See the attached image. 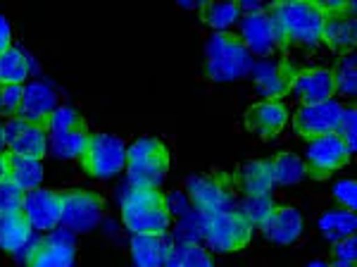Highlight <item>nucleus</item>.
<instances>
[{
  "label": "nucleus",
  "mask_w": 357,
  "mask_h": 267,
  "mask_svg": "<svg viewBox=\"0 0 357 267\" xmlns=\"http://www.w3.org/2000/svg\"><path fill=\"white\" fill-rule=\"evenodd\" d=\"M321 236L331 243H338L348 236L355 234L357 229V215L353 210H345V208H336V210H326L317 222Z\"/></svg>",
  "instance_id": "obj_26"
},
{
  "label": "nucleus",
  "mask_w": 357,
  "mask_h": 267,
  "mask_svg": "<svg viewBox=\"0 0 357 267\" xmlns=\"http://www.w3.org/2000/svg\"><path fill=\"white\" fill-rule=\"evenodd\" d=\"M252 231H255V227L241 212L238 205L203 219V239L207 241L210 251L215 253L243 251L252 239Z\"/></svg>",
  "instance_id": "obj_5"
},
{
  "label": "nucleus",
  "mask_w": 357,
  "mask_h": 267,
  "mask_svg": "<svg viewBox=\"0 0 357 267\" xmlns=\"http://www.w3.org/2000/svg\"><path fill=\"white\" fill-rule=\"evenodd\" d=\"M260 229L264 239L279 243V246H291L303 236V212L293 205H276Z\"/></svg>",
  "instance_id": "obj_20"
},
{
  "label": "nucleus",
  "mask_w": 357,
  "mask_h": 267,
  "mask_svg": "<svg viewBox=\"0 0 357 267\" xmlns=\"http://www.w3.org/2000/svg\"><path fill=\"white\" fill-rule=\"evenodd\" d=\"M236 184L245 196H262L272 194L274 189V177H272V165L269 160H250L236 172Z\"/></svg>",
  "instance_id": "obj_24"
},
{
  "label": "nucleus",
  "mask_w": 357,
  "mask_h": 267,
  "mask_svg": "<svg viewBox=\"0 0 357 267\" xmlns=\"http://www.w3.org/2000/svg\"><path fill=\"white\" fill-rule=\"evenodd\" d=\"M272 177H274V187H293V184L303 182L307 174H305V160L301 155L284 150V153H276L272 160Z\"/></svg>",
  "instance_id": "obj_28"
},
{
  "label": "nucleus",
  "mask_w": 357,
  "mask_h": 267,
  "mask_svg": "<svg viewBox=\"0 0 357 267\" xmlns=\"http://www.w3.org/2000/svg\"><path fill=\"white\" fill-rule=\"evenodd\" d=\"M357 41L355 3L350 0L343 10L324 13V29H321V43L338 55L353 53Z\"/></svg>",
  "instance_id": "obj_16"
},
{
  "label": "nucleus",
  "mask_w": 357,
  "mask_h": 267,
  "mask_svg": "<svg viewBox=\"0 0 357 267\" xmlns=\"http://www.w3.org/2000/svg\"><path fill=\"white\" fill-rule=\"evenodd\" d=\"M336 134L348 143L350 153H355V136H357V110L355 106H343L341 108V117H338V127H336Z\"/></svg>",
  "instance_id": "obj_34"
},
{
  "label": "nucleus",
  "mask_w": 357,
  "mask_h": 267,
  "mask_svg": "<svg viewBox=\"0 0 357 267\" xmlns=\"http://www.w3.org/2000/svg\"><path fill=\"white\" fill-rule=\"evenodd\" d=\"M341 103L336 98L324 103H314V106H303L293 115V129L301 138L310 141V138L324 136V134H333L338 127V117H341Z\"/></svg>",
  "instance_id": "obj_13"
},
{
  "label": "nucleus",
  "mask_w": 357,
  "mask_h": 267,
  "mask_svg": "<svg viewBox=\"0 0 357 267\" xmlns=\"http://www.w3.org/2000/svg\"><path fill=\"white\" fill-rule=\"evenodd\" d=\"M122 222L131 234L167 236L172 227V212L160 189L131 187L122 196Z\"/></svg>",
  "instance_id": "obj_2"
},
{
  "label": "nucleus",
  "mask_w": 357,
  "mask_h": 267,
  "mask_svg": "<svg viewBox=\"0 0 357 267\" xmlns=\"http://www.w3.org/2000/svg\"><path fill=\"white\" fill-rule=\"evenodd\" d=\"M241 212L250 219L252 227H262L264 222L269 219V215L274 212L276 208V201L272 194H262V196H245L241 201Z\"/></svg>",
  "instance_id": "obj_32"
},
{
  "label": "nucleus",
  "mask_w": 357,
  "mask_h": 267,
  "mask_svg": "<svg viewBox=\"0 0 357 267\" xmlns=\"http://www.w3.org/2000/svg\"><path fill=\"white\" fill-rule=\"evenodd\" d=\"M22 96H24V86L20 84H8V86H0V115L5 117H17L22 106Z\"/></svg>",
  "instance_id": "obj_35"
},
{
  "label": "nucleus",
  "mask_w": 357,
  "mask_h": 267,
  "mask_svg": "<svg viewBox=\"0 0 357 267\" xmlns=\"http://www.w3.org/2000/svg\"><path fill=\"white\" fill-rule=\"evenodd\" d=\"M105 199L93 189H69L62 191V219L60 227L72 234L93 231L102 219Z\"/></svg>",
  "instance_id": "obj_7"
},
{
  "label": "nucleus",
  "mask_w": 357,
  "mask_h": 267,
  "mask_svg": "<svg viewBox=\"0 0 357 267\" xmlns=\"http://www.w3.org/2000/svg\"><path fill=\"white\" fill-rule=\"evenodd\" d=\"M291 94L303 103V106H314V103L331 101L333 96V77L331 69L324 67H312V69H301L293 79Z\"/></svg>",
  "instance_id": "obj_19"
},
{
  "label": "nucleus",
  "mask_w": 357,
  "mask_h": 267,
  "mask_svg": "<svg viewBox=\"0 0 357 267\" xmlns=\"http://www.w3.org/2000/svg\"><path fill=\"white\" fill-rule=\"evenodd\" d=\"M186 199L203 219L238 205L231 182L222 172L210 177H191L186 182Z\"/></svg>",
  "instance_id": "obj_8"
},
{
  "label": "nucleus",
  "mask_w": 357,
  "mask_h": 267,
  "mask_svg": "<svg viewBox=\"0 0 357 267\" xmlns=\"http://www.w3.org/2000/svg\"><path fill=\"white\" fill-rule=\"evenodd\" d=\"M200 20L203 24L215 29V34H222L241 22V8L238 3H203Z\"/></svg>",
  "instance_id": "obj_29"
},
{
  "label": "nucleus",
  "mask_w": 357,
  "mask_h": 267,
  "mask_svg": "<svg viewBox=\"0 0 357 267\" xmlns=\"http://www.w3.org/2000/svg\"><path fill=\"white\" fill-rule=\"evenodd\" d=\"M357 260V239L355 234L333 243V263H355Z\"/></svg>",
  "instance_id": "obj_38"
},
{
  "label": "nucleus",
  "mask_w": 357,
  "mask_h": 267,
  "mask_svg": "<svg viewBox=\"0 0 357 267\" xmlns=\"http://www.w3.org/2000/svg\"><path fill=\"white\" fill-rule=\"evenodd\" d=\"M22 210L26 212L33 231H53L60 227L62 219V191L43 187L26 191Z\"/></svg>",
  "instance_id": "obj_14"
},
{
  "label": "nucleus",
  "mask_w": 357,
  "mask_h": 267,
  "mask_svg": "<svg viewBox=\"0 0 357 267\" xmlns=\"http://www.w3.org/2000/svg\"><path fill=\"white\" fill-rule=\"evenodd\" d=\"M333 199L341 208L345 210H353L355 212V205H357V184L355 179H343L333 187Z\"/></svg>",
  "instance_id": "obj_37"
},
{
  "label": "nucleus",
  "mask_w": 357,
  "mask_h": 267,
  "mask_svg": "<svg viewBox=\"0 0 357 267\" xmlns=\"http://www.w3.org/2000/svg\"><path fill=\"white\" fill-rule=\"evenodd\" d=\"M301 72L291 60H276V57H264V60L252 62V84L255 91L264 101H281L291 94V86L296 74Z\"/></svg>",
  "instance_id": "obj_11"
},
{
  "label": "nucleus",
  "mask_w": 357,
  "mask_h": 267,
  "mask_svg": "<svg viewBox=\"0 0 357 267\" xmlns=\"http://www.w3.org/2000/svg\"><path fill=\"white\" fill-rule=\"evenodd\" d=\"M0 150H5V131H3V124H0Z\"/></svg>",
  "instance_id": "obj_43"
},
{
  "label": "nucleus",
  "mask_w": 357,
  "mask_h": 267,
  "mask_svg": "<svg viewBox=\"0 0 357 267\" xmlns=\"http://www.w3.org/2000/svg\"><path fill=\"white\" fill-rule=\"evenodd\" d=\"M89 134L91 131L86 124L48 134V153H53L57 160H82Z\"/></svg>",
  "instance_id": "obj_23"
},
{
  "label": "nucleus",
  "mask_w": 357,
  "mask_h": 267,
  "mask_svg": "<svg viewBox=\"0 0 357 267\" xmlns=\"http://www.w3.org/2000/svg\"><path fill=\"white\" fill-rule=\"evenodd\" d=\"M252 69V55L248 53L236 34H212L205 43V77L215 84L243 79Z\"/></svg>",
  "instance_id": "obj_3"
},
{
  "label": "nucleus",
  "mask_w": 357,
  "mask_h": 267,
  "mask_svg": "<svg viewBox=\"0 0 357 267\" xmlns=\"http://www.w3.org/2000/svg\"><path fill=\"white\" fill-rule=\"evenodd\" d=\"M31 234H33V227L22 208L20 210L0 212V251L15 255L29 239H31Z\"/></svg>",
  "instance_id": "obj_21"
},
{
  "label": "nucleus",
  "mask_w": 357,
  "mask_h": 267,
  "mask_svg": "<svg viewBox=\"0 0 357 267\" xmlns=\"http://www.w3.org/2000/svg\"><path fill=\"white\" fill-rule=\"evenodd\" d=\"M291 120V110L284 101H260L255 106H250L243 115L245 129L255 136L264 138H276L281 131L286 129Z\"/></svg>",
  "instance_id": "obj_15"
},
{
  "label": "nucleus",
  "mask_w": 357,
  "mask_h": 267,
  "mask_svg": "<svg viewBox=\"0 0 357 267\" xmlns=\"http://www.w3.org/2000/svg\"><path fill=\"white\" fill-rule=\"evenodd\" d=\"M167 208L172 215H188L191 212V203H188L186 194H172V199H167Z\"/></svg>",
  "instance_id": "obj_39"
},
{
  "label": "nucleus",
  "mask_w": 357,
  "mask_h": 267,
  "mask_svg": "<svg viewBox=\"0 0 357 267\" xmlns=\"http://www.w3.org/2000/svg\"><path fill=\"white\" fill-rule=\"evenodd\" d=\"M305 267H331V265L326 263V260H310V263L305 265Z\"/></svg>",
  "instance_id": "obj_42"
},
{
  "label": "nucleus",
  "mask_w": 357,
  "mask_h": 267,
  "mask_svg": "<svg viewBox=\"0 0 357 267\" xmlns=\"http://www.w3.org/2000/svg\"><path fill=\"white\" fill-rule=\"evenodd\" d=\"M5 131V148L20 158L43 160L48 155V129L31 124L26 120L10 117L3 124Z\"/></svg>",
  "instance_id": "obj_12"
},
{
  "label": "nucleus",
  "mask_w": 357,
  "mask_h": 267,
  "mask_svg": "<svg viewBox=\"0 0 357 267\" xmlns=\"http://www.w3.org/2000/svg\"><path fill=\"white\" fill-rule=\"evenodd\" d=\"M241 41L248 48L250 55L257 57H274L279 53V41H276L272 20H269L267 10H260V13H248L241 17Z\"/></svg>",
  "instance_id": "obj_17"
},
{
  "label": "nucleus",
  "mask_w": 357,
  "mask_h": 267,
  "mask_svg": "<svg viewBox=\"0 0 357 267\" xmlns=\"http://www.w3.org/2000/svg\"><path fill=\"white\" fill-rule=\"evenodd\" d=\"M162 267H215V258L200 243L176 241L172 243Z\"/></svg>",
  "instance_id": "obj_25"
},
{
  "label": "nucleus",
  "mask_w": 357,
  "mask_h": 267,
  "mask_svg": "<svg viewBox=\"0 0 357 267\" xmlns=\"http://www.w3.org/2000/svg\"><path fill=\"white\" fill-rule=\"evenodd\" d=\"M24 191L17 187L10 179L0 182V212H10V210H20L24 205Z\"/></svg>",
  "instance_id": "obj_36"
},
{
  "label": "nucleus",
  "mask_w": 357,
  "mask_h": 267,
  "mask_svg": "<svg viewBox=\"0 0 357 267\" xmlns=\"http://www.w3.org/2000/svg\"><path fill=\"white\" fill-rule=\"evenodd\" d=\"M10 160H13V153L10 150H0V182L10 177Z\"/></svg>",
  "instance_id": "obj_41"
},
{
  "label": "nucleus",
  "mask_w": 357,
  "mask_h": 267,
  "mask_svg": "<svg viewBox=\"0 0 357 267\" xmlns=\"http://www.w3.org/2000/svg\"><path fill=\"white\" fill-rule=\"evenodd\" d=\"M13 45V27H10L8 17L0 15V55Z\"/></svg>",
  "instance_id": "obj_40"
},
{
  "label": "nucleus",
  "mask_w": 357,
  "mask_h": 267,
  "mask_svg": "<svg viewBox=\"0 0 357 267\" xmlns=\"http://www.w3.org/2000/svg\"><path fill=\"white\" fill-rule=\"evenodd\" d=\"M24 267H74L77 265V234L57 227L50 234L38 236V241L26 253Z\"/></svg>",
  "instance_id": "obj_10"
},
{
  "label": "nucleus",
  "mask_w": 357,
  "mask_h": 267,
  "mask_svg": "<svg viewBox=\"0 0 357 267\" xmlns=\"http://www.w3.org/2000/svg\"><path fill=\"white\" fill-rule=\"evenodd\" d=\"M82 124H86V120L82 117L79 110H74L72 106H57L45 129H48V134H53V131L72 129V127H82Z\"/></svg>",
  "instance_id": "obj_33"
},
{
  "label": "nucleus",
  "mask_w": 357,
  "mask_h": 267,
  "mask_svg": "<svg viewBox=\"0 0 357 267\" xmlns=\"http://www.w3.org/2000/svg\"><path fill=\"white\" fill-rule=\"evenodd\" d=\"M10 182H15L22 191H33L41 187L43 182V162L33 160V158H20V155H13L10 160Z\"/></svg>",
  "instance_id": "obj_30"
},
{
  "label": "nucleus",
  "mask_w": 357,
  "mask_h": 267,
  "mask_svg": "<svg viewBox=\"0 0 357 267\" xmlns=\"http://www.w3.org/2000/svg\"><path fill=\"white\" fill-rule=\"evenodd\" d=\"M333 77V94L341 98H348L350 103L355 101L357 94V57L355 53L341 55V60L336 62V67L331 69Z\"/></svg>",
  "instance_id": "obj_31"
},
{
  "label": "nucleus",
  "mask_w": 357,
  "mask_h": 267,
  "mask_svg": "<svg viewBox=\"0 0 357 267\" xmlns=\"http://www.w3.org/2000/svg\"><path fill=\"white\" fill-rule=\"evenodd\" d=\"M172 243L165 236H148V234H131L129 253L134 267H162L169 253Z\"/></svg>",
  "instance_id": "obj_22"
},
{
  "label": "nucleus",
  "mask_w": 357,
  "mask_h": 267,
  "mask_svg": "<svg viewBox=\"0 0 357 267\" xmlns=\"http://www.w3.org/2000/svg\"><path fill=\"white\" fill-rule=\"evenodd\" d=\"M172 165V153L160 138L141 136L126 146V174L131 187L158 189Z\"/></svg>",
  "instance_id": "obj_4"
},
{
  "label": "nucleus",
  "mask_w": 357,
  "mask_h": 267,
  "mask_svg": "<svg viewBox=\"0 0 357 267\" xmlns=\"http://www.w3.org/2000/svg\"><path fill=\"white\" fill-rule=\"evenodd\" d=\"M31 57H29L24 50L17 48V45H10L3 55H0V86L8 84H20L24 86V81L31 74Z\"/></svg>",
  "instance_id": "obj_27"
},
{
  "label": "nucleus",
  "mask_w": 357,
  "mask_h": 267,
  "mask_svg": "<svg viewBox=\"0 0 357 267\" xmlns=\"http://www.w3.org/2000/svg\"><path fill=\"white\" fill-rule=\"evenodd\" d=\"M281 50H314L321 45L324 13L314 0H279L267 8Z\"/></svg>",
  "instance_id": "obj_1"
},
{
  "label": "nucleus",
  "mask_w": 357,
  "mask_h": 267,
  "mask_svg": "<svg viewBox=\"0 0 357 267\" xmlns=\"http://www.w3.org/2000/svg\"><path fill=\"white\" fill-rule=\"evenodd\" d=\"M55 110H57V94L53 86L45 84V81H31V84L24 86V96H22V106L17 117L45 129Z\"/></svg>",
  "instance_id": "obj_18"
},
{
  "label": "nucleus",
  "mask_w": 357,
  "mask_h": 267,
  "mask_svg": "<svg viewBox=\"0 0 357 267\" xmlns=\"http://www.w3.org/2000/svg\"><path fill=\"white\" fill-rule=\"evenodd\" d=\"M348 143L333 134H324L307 141V153H305V174L312 179H326L329 174L343 170L350 162Z\"/></svg>",
  "instance_id": "obj_9"
},
{
  "label": "nucleus",
  "mask_w": 357,
  "mask_h": 267,
  "mask_svg": "<svg viewBox=\"0 0 357 267\" xmlns=\"http://www.w3.org/2000/svg\"><path fill=\"white\" fill-rule=\"evenodd\" d=\"M79 162L91 179H112L126 170V143L114 134L91 131Z\"/></svg>",
  "instance_id": "obj_6"
},
{
  "label": "nucleus",
  "mask_w": 357,
  "mask_h": 267,
  "mask_svg": "<svg viewBox=\"0 0 357 267\" xmlns=\"http://www.w3.org/2000/svg\"><path fill=\"white\" fill-rule=\"evenodd\" d=\"M0 110H3V106H0Z\"/></svg>",
  "instance_id": "obj_44"
}]
</instances>
